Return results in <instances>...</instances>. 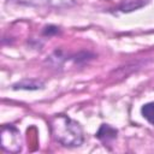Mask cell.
Segmentation results:
<instances>
[{
	"mask_svg": "<svg viewBox=\"0 0 154 154\" xmlns=\"http://www.w3.org/2000/svg\"><path fill=\"white\" fill-rule=\"evenodd\" d=\"M20 1L30 5H48L51 2H55L60 5V4H66L69 0H20Z\"/></svg>",
	"mask_w": 154,
	"mask_h": 154,
	"instance_id": "obj_5",
	"label": "cell"
},
{
	"mask_svg": "<svg viewBox=\"0 0 154 154\" xmlns=\"http://www.w3.org/2000/svg\"><path fill=\"white\" fill-rule=\"evenodd\" d=\"M41 83H37V82H30L29 84H25V82H20L18 84L14 85V88H20V89H37V88H41L40 87Z\"/></svg>",
	"mask_w": 154,
	"mask_h": 154,
	"instance_id": "obj_6",
	"label": "cell"
},
{
	"mask_svg": "<svg viewBox=\"0 0 154 154\" xmlns=\"http://www.w3.org/2000/svg\"><path fill=\"white\" fill-rule=\"evenodd\" d=\"M96 136H97V138H100L101 141L107 142V141H109V140H112V138H114V137L117 136V130L113 129V128H111L109 125L103 124V125H101V128H100V130L97 131Z\"/></svg>",
	"mask_w": 154,
	"mask_h": 154,
	"instance_id": "obj_3",
	"label": "cell"
},
{
	"mask_svg": "<svg viewBox=\"0 0 154 154\" xmlns=\"http://www.w3.org/2000/svg\"><path fill=\"white\" fill-rule=\"evenodd\" d=\"M51 129L53 137L66 147L79 146L83 141L82 129L79 124L66 116L59 114L54 117L51 122Z\"/></svg>",
	"mask_w": 154,
	"mask_h": 154,
	"instance_id": "obj_1",
	"label": "cell"
},
{
	"mask_svg": "<svg viewBox=\"0 0 154 154\" xmlns=\"http://www.w3.org/2000/svg\"><path fill=\"white\" fill-rule=\"evenodd\" d=\"M1 146L5 150L10 153H17L20 149V138H19V132L12 128V126H6L2 129L1 132Z\"/></svg>",
	"mask_w": 154,
	"mask_h": 154,
	"instance_id": "obj_2",
	"label": "cell"
},
{
	"mask_svg": "<svg viewBox=\"0 0 154 154\" xmlns=\"http://www.w3.org/2000/svg\"><path fill=\"white\" fill-rule=\"evenodd\" d=\"M141 112H142V116H143L150 124L154 125V102L146 103V105L142 107Z\"/></svg>",
	"mask_w": 154,
	"mask_h": 154,
	"instance_id": "obj_4",
	"label": "cell"
}]
</instances>
